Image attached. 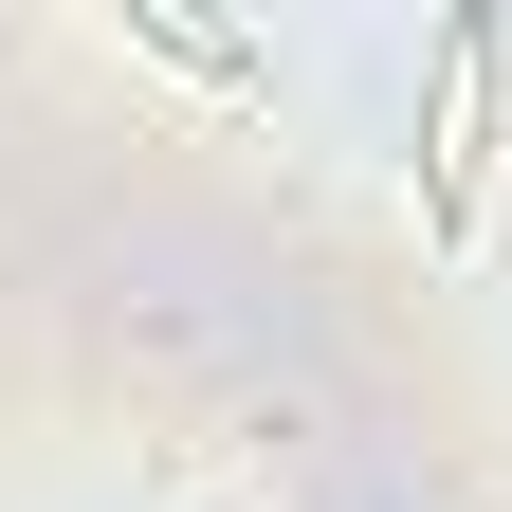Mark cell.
Listing matches in <instances>:
<instances>
[{
	"label": "cell",
	"instance_id": "6da1fadb",
	"mask_svg": "<svg viewBox=\"0 0 512 512\" xmlns=\"http://www.w3.org/2000/svg\"><path fill=\"white\" fill-rule=\"evenodd\" d=\"M476 92H494V19H439V92H421V238L439 256H458L476 238Z\"/></svg>",
	"mask_w": 512,
	"mask_h": 512
}]
</instances>
